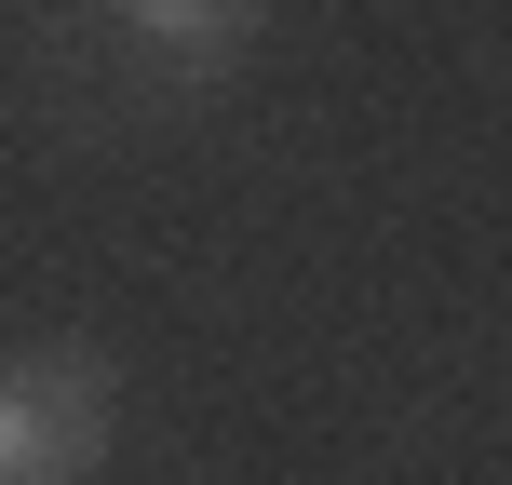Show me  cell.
Wrapping results in <instances>:
<instances>
[{
	"label": "cell",
	"mask_w": 512,
	"mask_h": 485,
	"mask_svg": "<svg viewBox=\"0 0 512 485\" xmlns=\"http://www.w3.org/2000/svg\"><path fill=\"white\" fill-rule=\"evenodd\" d=\"M122 445V364L95 337L0 351V485H95Z\"/></svg>",
	"instance_id": "1"
},
{
	"label": "cell",
	"mask_w": 512,
	"mask_h": 485,
	"mask_svg": "<svg viewBox=\"0 0 512 485\" xmlns=\"http://www.w3.org/2000/svg\"><path fill=\"white\" fill-rule=\"evenodd\" d=\"M108 14V41L135 54V68L162 81V95H216V81L256 54V27H270V0H95Z\"/></svg>",
	"instance_id": "2"
}]
</instances>
